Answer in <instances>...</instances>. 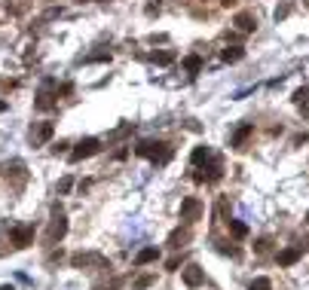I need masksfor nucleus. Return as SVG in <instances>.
I'll return each instance as SVG.
<instances>
[{
  "label": "nucleus",
  "mask_w": 309,
  "mask_h": 290,
  "mask_svg": "<svg viewBox=\"0 0 309 290\" xmlns=\"http://www.w3.org/2000/svg\"><path fill=\"white\" fill-rule=\"evenodd\" d=\"M135 153H138V156H144V159L159 162V165L172 159V147H169V144H162V141H141L138 147H135Z\"/></svg>",
  "instance_id": "1"
},
{
  "label": "nucleus",
  "mask_w": 309,
  "mask_h": 290,
  "mask_svg": "<svg viewBox=\"0 0 309 290\" xmlns=\"http://www.w3.org/2000/svg\"><path fill=\"white\" fill-rule=\"evenodd\" d=\"M70 266H74V269H89V266H95V269H111V263H107L101 253H92V250L74 253V257H70Z\"/></svg>",
  "instance_id": "2"
},
{
  "label": "nucleus",
  "mask_w": 309,
  "mask_h": 290,
  "mask_svg": "<svg viewBox=\"0 0 309 290\" xmlns=\"http://www.w3.org/2000/svg\"><path fill=\"white\" fill-rule=\"evenodd\" d=\"M67 235V217L56 208V217H52V223H49V229H46V242L49 244H56V242H62Z\"/></svg>",
  "instance_id": "3"
},
{
  "label": "nucleus",
  "mask_w": 309,
  "mask_h": 290,
  "mask_svg": "<svg viewBox=\"0 0 309 290\" xmlns=\"http://www.w3.org/2000/svg\"><path fill=\"white\" fill-rule=\"evenodd\" d=\"M98 150H101L98 138H83L77 147H74V153H70V162H83V159H89V156H95Z\"/></svg>",
  "instance_id": "4"
},
{
  "label": "nucleus",
  "mask_w": 309,
  "mask_h": 290,
  "mask_svg": "<svg viewBox=\"0 0 309 290\" xmlns=\"http://www.w3.org/2000/svg\"><path fill=\"white\" fill-rule=\"evenodd\" d=\"M199 217H202V202H199L196 195H187L184 202H181V220H184V223H196Z\"/></svg>",
  "instance_id": "5"
},
{
  "label": "nucleus",
  "mask_w": 309,
  "mask_h": 290,
  "mask_svg": "<svg viewBox=\"0 0 309 290\" xmlns=\"http://www.w3.org/2000/svg\"><path fill=\"white\" fill-rule=\"evenodd\" d=\"M31 239H34V229H31V226H15V229L9 232V242H12L15 247H28Z\"/></svg>",
  "instance_id": "6"
},
{
  "label": "nucleus",
  "mask_w": 309,
  "mask_h": 290,
  "mask_svg": "<svg viewBox=\"0 0 309 290\" xmlns=\"http://www.w3.org/2000/svg\"><path fill=\"white\" fill-rule=\"evenodd\" d=\"M52 122H40V125H31V141H34V147H37V144H46L49 138H52Z\"/></svg>",
  "instance_id": "7"
},
{
  "label": "nucleus",
  "mask_w": 309,
  "mask_h": 290,
  "mask_svg": "<svg viewBox=\"0 0 309 290\" xmlns=\"http://www.w3.org/2000/svg\"><path fill=\"white\" fill-rule=\"evenodd\" d=\"M184 284H187V287H202V284H205V272L190 263V266L184 269Z\"/></svg>",
  "instance_id": "8"
},
{
  "label": "nucleus",
  "mask_w": 309,
  "mask_h": 290,
  "mask_svg": "<svg viewBox=\"0 0 309 290\" xmlns=\"http://www.w3.org/2000/svg\"><path fill=\"white\" fill-rule=\"evenodd\" d=\"M300 253H303V247L297 244V247H285V250H279V266H294L297 260H300Z\"/></svg>",
  "instance_id": "9"
},
{
  "label": "nucleus",
  "mask_w": 309,
  "mask_h": 290,
  "mask_svg": "<svg viewBox=\"0 0 309 290\" xmlns=\"http://www.w3.org/2000/svg\"><path fill=\"white\" fill-rule=\"evenodd\" d=\"M236 28L245 31V34H251L254 28H257V19H254L251 12H239V15H236Z\"/></svg>",
  "instance_id": "10"
},
{
  "label": "nucleus",
  "mask_w": 309,
  "mask_h": 290,
  "mask_svg": "<svg viewBox=\"0 0 309 290\" xmlns=\"http://www.w3.org/2000/svg\"><path fill=\"white\" fill-rule=\"evenodd\" d=\"M251 132H254V125H239V129H236V135H233V147H236V150H242V147H245V141L251 138Z\"/></svg>",
  "instance_id": "11"
},
{
  "label": "nucleus",
  "mask_w": 309,
  "mask_h": 290,
  "mask_svg": "<svg viewBox=\"0 0 309 290\" xmlns=\"http://www.w3.org/2000/svg\"><path fill=\"white\" fill-rule=\"evenodd\" d=\"M156 257H159V250H156V247H144V250H138L135 263H138V266H147V263H153Z\"/></svg>",
  "instance_id": "12"
},
{
  "label": "nucleus",
  "mask_w": 309,
  "mask_h": 290,
  "mask_svg": "<svg viewBox=\"0 0 309 290\" xmlns=\"http://www.w3.org/2000/svg\"><path fill=\"white\" fill-rule=\"evenodd\" d=\"M221 58H224V61H239V58H245V49H242V46H227V49L221 52Z\"/></svg>",
  "instance_id": "13"
},
{
  "label": "nucleus",
  "mask_w": 309,
  "mask_h": 290,
  "mask_svg": "<svg viewBox=\"0 0 309 290\" xmlns=\"http://www.w3.org/2000/svg\"><path fill=\"white\" fill-rule=\"evenodd\" d=\"M211 159V150L208 147H196L193 153H190V162H193V165H202V162H208Z\"/></svg>",
  "instance_id": "14"
},
{
  "label": "nucleus",
  "mask_w": 309,
  "mask_h": 290,
  "mask_svg": "<svg viewBox=\"0 0 309 290\" xmlns=\"http://www.w3.org/2000/svg\"><path fill=\"white\" fill-rule=\"evenodd\" d=\"M184 70H187V74H199V70H202V58H199V55H187L184 58Z\"/></svg>",
  "instance_id": "15"
},
{
  "label": "nucleus",
  "mask_w": 309,
  "mask_h": 290,
  "mask_svg": "<svg viewBox=\"0 0 309 290\" xmlns=\"http://www.w3.org/2000/svg\"><path fill=\"white\" fill-rule=\"evenodd\" d=\"M153 61H156V64H172V61H175V52H172V49L153 52Z\"/></svg>",
  "instance_id": "16"
},
{
  "label": "nucleus",
  "mask_w": 309,
  "mask_h": 290,
  "mask_svg": "<svg viewBox=\"0 0 309 290\" xmlns=\"http://www.w3.org/2000/svg\"><path fill=\"white\" fill-rule=\"evenodd\" d=\"M230 232L236 235V239H245V235H248V226H245L242 220H230Z\"/></svg>",
  "instance_id": "17"
},
{
  "label": "nucleus",
  "mask_w": 309,
  "mask_h": 290,
  "mask_svg": "<svg viewBox=\"0 0 309 290\" xmlns=\"http://www.w3.org/2000/svg\"><path fill=\"white\" fill-rule=\"evenodd\" d=\"M187 239H190V235H187V232H181V229H175V232L169 235V244H172V247H181V244H184Z\"/></svg>",
  "instance_id": "18"
},
{
  "label": "nucleus",
  "mask_w": 309,
  "mask_h": 290,
  "mask_svg": "<svg viewBox=\"0 0 309 290\" xmlns=\"http://www.w3.org/2000/svg\"><path fill=\"white\" fill-rule=\"evenodd\" d=\"M248 290H272V281L260 275V278H254V281H251V287H248Z\"/></svg>",
  "instance_id": "19"
},
{
  "label": "nucleus",
  "mask_w": 309,
  "mask_h": 290,
  "mask_svg": "<svg viewBox=\"0 0 309 290\" xmlns=\"http://www.w3.org/2000/svg\"><path fill=\"white\" fill-rule=\"evenodd\" d=\"M37 107H40V110H49V107H52V95L46 92V89L37 95Z\"/></svg>",
  "instance_id": "20"
},
{
  "label": "nucleus",
  "mask_w": 309,
  "mask_h": 290,
  "mask_svg": "<svg viewBox=\"0 0 309 290\" xmlns=\"http://www.w3.org/2000/svg\"><path fill=\"white\" fill-rule=\"evenodd\" d=\"M70 187H74V180H70V177H64V180H59V195H64V193H70Z\"/></svg>",
  "instance_id": "21"
},
{
  "label": "nucleus",
  "mask_w": 309,
  "mask_h": 290,
  "mask_svg": "<svg viewBox=\"0 0 309 290\" xmlns=\"http://www.w3.org/2000/svg\"><path fill=\"white\" fill-rule=\"evenodd\" d=\"M86 61H111V52H95V55H89Z\"/></svg>",
  "instance_id": "22"
},
{
  "label": "nucleus",
  "mask_w": 309,
  "mask_h": 290,
  "mask_svg": "<svg viewBox=\"0 0 309 290\" xmlns=\"http://www.w3.org/2000/svg\"><path fill=\"white\" fill-rule=\"evenodd\" d=\"M150 284H153V278H150V275H144V278H138V281H135V287H138V290H144V287H150Z\"/></svg>",
  "instance_id": "23"
},
{
  "label": "nucleus",
  "mask_w": 309,
  "mask_h": 290,
  "mask_svg": "<svg viewBox=\"0 0 309 290\" xmlns=\"http://www.w3.org/2000/svg\"><path fill=\"white\" fill-rule=\"evenodd\" d=\"M254 250H257V253H266V250H269V239H260L257 244H254Z\"/></svg>",
  "instance_id": "24"
},
{
  "label": "nucleus",
  "mask_w": 309,
  "mask_h": 290,
  "mask_svg": "<svg viewBox=\"0 0 309 290\" xmlns=\"http://www.w3.org/2000/svg\"><path fill=\"white\" fill-rule=\"evenodd\" d=\"M306 95H309L306 89H297V92H294V101H297V104H303V101H306Z\"/></svg>",
  "instance_id": "25"
},
{
  "label": "nucleus",
  "mask_w": 309,
  "mask_h": 290,
  "mask_svg": "<svg viewBox=\"0 0 309 290\" xmlns=\"http://www.w3.org/2000/svg\"><path fill=\"white\" fill-rule=\"evenodd\" d=\"M288 12H291V6H282V9H276V19H285Z\"/></svg>",
  "instance_id": "26"
},
{
  "label": "nucleus",
  "mask_w": 309,
  "mask_h": 290,
  "mask_svg": "<svg viewBox=\"0 0 309 290\" xmlns=\"http://www.w3.org/2000/svg\"><path fill=\"white\" fill-rule=\"evenodd\" d=\"M221 3H224V6H236V0H221Z\"/></svg>",
  "instance_id": "27"
},
{
  "label": "nucleus",
  "mask_w": 309,
  "mask_h": 290,
  "mask_svg": "<svg viewBox=\"0 0 309 290\" xmlns=\"http://www.w3.org/2000/svg\"><path fill=\"white\" fill-rule=\"evenodd\" d=\"M0 290H12V287H9V284H3V287H0Z\"/></svg>",
  "instance_id": "28"
},
{
  "label": "nucleus",
  "mask_w": 309,
  "mask_h": 290,
  "mask_svg": "<svg viewBox=\"0 0 309 290\" xmlns=\"http://www.w3.org/2000/svg\"><path fill=\"white\" fill-rule=\"evenodd\" d=\"M0 110H3V104H0Z\"/></svg>",
  "instance_id": "29"
},
{
  "label": "nucleus",
  "mask_w": 309,
  "mask_h": 290,
  "mask_svg": "<svg viewBox=\"0 0 309 290\" xmlns=\"http://www.w3.org/2000/svg\"><path fill=\"white\" fill-rule=\"evenodd\" d=\"M104 3H107V0H104Z\"/></svg>",
  "instance_id": "30"
}]
</instances>
